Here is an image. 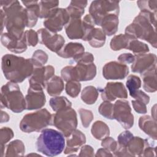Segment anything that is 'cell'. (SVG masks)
Returning a JSON list of instances; mask_svg holds the SVG:
<instances>
[{"label": "cell", "mask_w": 157, "mask_h": 157, "mask_svg": "<svg viewBox=\"0 0 157 157\" xmlns=\"http://www.w3.org/2000/svg\"><path fill=\"white\" fill-rule=\"evenodd\" d=\"M156 14L140 11L133 21L126 26L125 33L132 39H140L147 41L154 48H156L157 37L156 31Z\"/></svg>", "instance_id": "6da1fadb"}, {"label": "cell", "mask_w": 157, "mask_h": 157, "mask_svg": "<svg viewBox=\"0 0 157 157\" xmlns=\"http://www.w3.org/2000/svg\"><path fill=\"white\" fill-rule=\"evenodd\" d=\"M4 13V26L7 32L20 39L24 34L27 25L26 10L18 1H0Z\"/></svg>", "instance_id": "7a4b0ae2"}, {"label": "cell", "mask_w": 157, "mask_h": 157, "mask_svg": "<svg viewBox=\"0 0 157 157\" xmlns=\"http://www.w3.org/2000/svg\"><path fill=\"white\" fill-rule=\"evenodd\" d=\"M1 68L7 80L21 83L32 75L34 66L31 58L6 54L2 58Z\"/></svg>", "instance_id": "3957f363"}, {"label": "cell", "mask_w": 157, "mask_h": 157, "mask_svg": "<svg viewBox=\"0 0 157 157\" xmlns=\"http://www.w3.org/2000/svg\"><path fill=\"white\" fill-rule=\"evenodd\" d=\"M37 150L48 156L59 155L65 147L64 136L56 130L44 129L36 143Z\"/></svg>", "instance_id": "277c9868"}, {"label": "cell", "mask_w": 157, "mask_h": 157, "mask_svg": "<svg viewBox=\"0 0 157 157\" xmlns=\"http://www.w3.org/2000/svg\"><path fill=\"white\" fill-rule=\"evenodd\" d=\"M1 107H6L15 113L26 109L25 98L17 83L8 82L1 89Z\"/></svg>", "instance_id": "5b68a950"}, {"label": "cell", "mask_w": 157, "mask_h": 157, "mask_svg": "<svg viewBox=\"0 0 157 157\" xmlns=\"http://www.w3.org/2000/svg\"><path fill=\"white\" fill-rule=\"evenodd\" d=\"M52 115L46 109L26 114L20 123V129L27 133L38 132L52 125Z\"/></svg>", "instance_id": "8992f818"}, {"label": "cell", "mask_w": 157, "mask_h": 157, "mask_svg": "<svg viewBox=\"0 0 157 157\" xmlns=\"http://www.w3.org/2000/svg\"><path fill=\"white\" fill-rule=\"evenodd\" d=\"M96 75V66L92 63H77L75 66H67L61 71L63 80L66 82L70 80L78 82L93 80Z\"/></svg>", "instance_id": "52a82bcc"}, {"label": "cell", "mask_w": 157, "mask_h": 157, "mask_svg": "<svg viewBox=\"0 0 157 157\" xmlns=\"http://www.w3.org/2000/svg\"><path fill=\"white\" fill-rule=\"evenodd\" d=\"M77 113L72 108L56 112L52 115V125L55 126L67 137L77 128Z\"/></svg>", "instance_id": "ba28073f"}, {"label": "cell", "mask_w": 157, "mask_h": 157, "mask_svg": "<svg viewBox=\"0 0 157 157\" xmlns=\"http://www.w3.org/2000/svg\"><path fill=\"white\" fill-rule=\"evenodd\" d=\"M118 1H93L89 8V14L95 25L100 26L102 18L109 14L118 15L120 12Z\"/></svg>", "instance_id": "9c48e42d"}, {"label": "cell", "mask_w": 157, "mask_h": 157, "mask_svg": "<svg viewBox=\"0 0 157 157\" xmlns=\"http://www.w3.org/2000/svg\"><path fill=\"white\" fill-rule=\"evenodd\" d=\"M113 119L118 121L124 129H129L134 124V115L128 101L120 99L113 104Z\"/></svg>", "instance_id": "30bf717a"}, {"label": "cell", "mask_w": 157, "mask_h": 157, "mask_svg": "<svg viewBox=\"0 0 157 157\" xmlns=\"http://www.w3.org/2000/svg\"><path fill=\"white\" fill-rule=\"evenodd\" d=\"M55 68L51 65L34 67L32 75L29 77V87L36 90H43L47 82L54 76Z\"/></svg>", "instance_id": "8fae6325"}, {"label": "cell", "mask_w": 157, "mask_h": 157, "mask_svg": "<svg viewBox=\"0 0 157 157\" xmlns=\"http://www.w3.org/2000/svg\"><path fill=\"white\" fill-rule=\"evenodd\" d=\"M70 19L66 9L58 7L48 18L44 21V25L49 31L57 33L63 29Z\"/></svg>", "instance_id": "7c38bea8"}, {"label": "cell", "mask_w": 157, "mask_h": 157, "mask_svg": "<svg viewBox=\"0 0 157 157\" xmlns=\"http://www.w3.org/2000/svg\"><path fill=\"white\" fill-rule=\"evenodd\" d=\"M39 42L45 45L52 52L58 53L64 45V37L57 33H53L45 28H40L37 31Z\"/></svg>", "instance_id": "4fadbf2b"}, {"label": "cell", "mask_w": 157, "mask_h": 157, "mask_svg": "<svg viewBox=\"0 0 157 157\" xmlns=\"http://www.w3.org/2000/svg\"><path fill=\"white\" fill-rule=\"evenodd\" d=\"M99 90L104 101L111 102L117 98L125 99L128 97L127 90L121 82H108L104 88Z\"/></svg>", "instance_id": "5bb4252c"}, {"label": "cell", "mask_w": 157, "mask_h": 157, "mask_svg": "<svg viewBox=\"0 0 157 157\" xmlns=\"http://www.w3.org/2000/svg\"><path fill=\"white\" fill-rule=\"evenodd\" d=\"M128 74V66L117 61L107 63L102 68V75L107 80L123 79Z\"/></svg>", "instance_id": "9a60e30c"}, {"label": "cell", "mask_w": 157, "mask_h": 157, "mask_svg": "<svg viewBox=\"0 0 157 157\" xmlns=\"http://www.w3.org/2000/svg\"><path fill=\"white\" fill-rule=\"evenodd\" d=\"M131 66L133 72L142 74L156 66V56L154 53H142L134 55V60Z\"/></svg>", "instance_id": "2e32d148"}, {"label": "cell", "mask_w": 157, "mask_h": 157, "mask_svg": "<svg viewBox=\"0 0 157 157\" xmlns=\"http://www.w3.org/2000/svg\"><path fill=\"white\" fill-rule=\"evenodd\" d=\"M1 42L4 47L13 53H23L27 49L28 45L24 34L21 38L18 39L7 32L1 34Z\"/></svg>", "instance_id": "e0dca14e"}, {"label": "cell", "mask_w": 157, "mask_h": 157, "mask_svg": "<svg viewBox=\"0 0 157 157\" xmlns=\"http://www.w3.org/2000/svg\"><path fill=\"white\" fill-rule=\"evenodd\" d=\"M25 101L26 109L31 110L44 107L45 104L46 98L43 90H36L29 87Z\"/></svg>", "instance_id": "ac0fdd59"}, {"label": "cell", "mask_w": 157, "mask_h": 157, "mask_svg": "<svg viewBox=\"0 0 157 157\" xmlns=\"http://www.w3.org/2000/svg\"><path fill=\"white\" fill-rule=\"evenodd\" d=\"M66 138V146L64 150V153L66 155L76 153L86 143L85 135L77 129Z\"/></svg>", "instance_id": "d6986e66"}, {"label": "cell", "mask_w": 157, "mask_h": 157, "mask_svg": "<svg viewBox=\"0 0 157 157\" xmlns=\"http://www.w3.org/2000/svg\"><path fill=\"white\" fill-rule=\"evenodd\" d=\"M67 36L70 39H82L84 29L81 18H71L64 26Z\"/></svg>", "instance_id": "ffe728a7"}, {"label": "cell", "mask_w": 157, "mask_h": 157, "mask_svg": "<svg viewBox=\"0 0 157 157\" xmlns=\"http://www.w3.org/2000/svg\"><path fill=\"white\" fill-rule=\"evenodd\" d=\"M21 2L26 7L27 15L26 27L34 26L39 18V6L38 1H22Z\"/></svg>", "instance_id": "44dd1931"}, {"label": "cell", "mask_w": 157, "mask_h": 157, "mask_svg": "<svg viewBox=\"0 0 157 157\" xmlns=\"http://www.w3.org/2000/svg\"><path fill=\"white\" fill-rule=\"evenodd\" d=\"M83 52H85V48L82 44L78 42H69L65 44L56 53L59 56L64 58H74Z\"/></svg>", "instance_id": "7402d4cb"}, {"label": "cell", "mask_w": 157, "mask_h": 157, "mask_svg": "<svg viewBox=\"0 0 157 157\" xmlns=\"http://www.w3.org/2000/svg\"><path fill=\"white\" fill-rule=\"evenodd\" d=\"M143 81V88L149 93L155 92L156 86V66L141 74Z\"/></svg>", "instance_id": "603a6c76"}, {"label": "cell", "mask_w": 157, "mask_h": 157, "mask_svg": "<svg viewBox=\"0 0 157 157\" xmlns=\"http://www.w3.org/2000/svg\"><path fill=\"white\" fill-rule=\"evenodd\" d=\"M118 15L109 14L102 18L100 26L105 36H110L117 33L118 28Z\"/></svg>", "instance_id": "cb8c5ba5"}, {"label": "cell", "mask_w": 157, "mask_h": 157, "mask_svg": "<svg viewBox=\"0 0 157 157\" xmlns=\"http://www.w3.org/2000/svg\"><path fill=\"white\" fill-rule=\"evenodd\" d=\"M139 126L146 134L154 140L156 139V122L149 115H144L139 120Z\"/></svg>", "instance_id": "d4e9b609"}, {"label": "cell", "mask_w": 157, "mask_h": 157, "mask_svg": "<svg viewBox=\"0 0 157 157\" xmlns=\"http://www.w3.org/2000/svg\"><path fill=\"white\" fill-rule=\"evenodd\" d=\"M148 143V139H143L140 137L133 136L127 144L126 148L131 156H140L145 147Z\"/></svg>", "instance_id": "484cf974"}, {"label": "cell", "mask_w": 157, "mask_h": 157, "mask_svg": "<svg viewBox=\"0 0 157 157\" xmlns=\"http://www.w3.org/2000/svg\"><path fill=\"white\" fill-rule=\"evenodd\" d=\"M46 90L48 94L51 96H57L63 91L64 85L61 77L54 75L46 84Z\"/></svg>", "instance_id": "4316f807"}, {"label": "cell", "mask_w": 157, "mask_h": 157, "mask_svg": "<svg viewBox=\"0 0 157 157\" xmlns=\"http://www.w3.org/2000/svg\"><path fill=\"white\" fill-rule=\"evenodd\" d=\"M105 34L101 28H94L88 36L86 41L94 48H99L105 44Z\"/></svg>", "instance_id": "83f0119b"}, {"label": "cell", "mask_w": 157, "mask_h": 157, "mask_svg": "<svg viewBox=\"0 0 157 157\" xmlns=\"http://www.w3.org/2000/svg\"><path fill=\"white\" fill-rule=\"evenodd\" d=\"M86 1H72L66 8L71 18H81L87 5Z\"/></svg>", "instance_id": "f1b7e54d"}, {"label": "cell", "mask_w": 157, "mask_h": 157, "mask_svg": "<svg viewBox=\"0 0 157 157\" xmlns=\"http://www.w3.org/2000/svg\"><path fill=\"white\" fill-rule=\"evenodd\" d=\"M5 156H21L25 152V147L23 142L18 139L10 142L6 147Z\"/></svg>", "instance_id": "f546056e"}, {"label": "cell", "mask_w": 157, "mask_h": 157, "mask_svg": "<svg viewBox=\"0 0 157 157\" xmlns=\"http://www.w3.org/2000/svg\"><path fill=\"white\" fill-rule=\"evenodd\" d=\"M58 1H40L39 6V18H48L58 8Z\"/></svg>", "instance_id": "4dcf8cb0"}, {"label": "cell", "mask_w": 157, "mask_h": 157, "mask_svg": "<svg viewBox=\"0 0 157 157\" xmlns=\"http://www.w3.org/2000/svg\"><path fill=\"white\" fill-rule=\"evenodd\" d=\"M91 132L95 139L102 140L109 136L110 129L107 124L101 120H98L95 121L92 125Z\"/></svg>", "instance_id": "1f68e13d"}, {"label": "cell", "mask_w": 157, "mask_h": 157, "mask_svg": "<svg viewBox=\"0 0 157 157\" xmlns=\"http://www.w3.org/2000/svg\"><path fill=\"white\" fill-rule=\"evenodd\" d=\"M133 39L126 34H120L115 36L110 40V47L112 50L117 51L127 48L129 41Z\"/></svg>", "instance_id": "d6a6232c"}, {"label": "cell", "mask_w": 157, "mask_h": 157, "mask_svg": "<svg viewBox=\"0 0 157 157\" xmlns=\"http://www.w3.org/2000/svg\"><path fill=\"white\" fill-rule=\"evenodd\" d=\"M98 90L93 86H85L82 91L81 99L86 104H93L98 98Z\"/></svg>", "instance_id": "836d02e7"}, {"label": "cell", "mask_w": 157, "mask_h": 157, "mask_svg": "<svg viewBox=\"0 0 157 157\" xmlns=\"http://www.w3.org/2000/svg\"><path fill=\"white\" fill-rule=\"evenodd\" d=\"M49 104L52 110L56 112L71 108L72 106L71 102L64 96H54L50 99Z\"/></svg>", "instance_id": "e575fe53"}, {"label": "cell", "mask_w": 157, "mask_h": 157, "mask_svg": "<svg viewBox=\"0 0 157 157\" xmlns=\"http://www.w3.org/2000/svg\"><path fill=\"white\" fill-rule=\"evenodd\" d=\"M126 49L132 51L136 55L147 53L149 52V47L146 44L136 39H131L129 41Z\"/></svg>", "instance_id": "d590c367"}, {"label": "cell", "mask_w": 157, "mask_h": 157, "mask_svg": "<svg viewBox=\"0 0 157 157\" xmlns=\"http://www.w3.org/2000/svg\"><path fill=\"white\" fill-rule=\"evenodd\" d=\"M14 136L13 131L8 127H3L1 129L0 137H1V157L4 156L5 152V145L10 141Z\"/></svg>", "instance_id": "8d00e7d4"}, {"label": "cell", "mask_w": 157, "mask_h": 157, "mask_svg": "<svg viewBox=\"0 0 157 157\" xmlns=\"http://www.w3.org/2000/svg\"><path fill=\"white\" fill-rule=\"evenodd\" d=\"M47 54L42 50H36L32 56L31 61L34 67L43 66L48 61Z\"/></svg>", "instance_id": "74e56055"}, {"label": "cell", "mask_w": 157, "mask_h": 157, "mask_svg": "<svg viewBox=\"0 0 157 157\" xmlns=\"http://www.w3.org/2000/svg\"><path fill=\"white\" fill-rule=\"evenodd\" d=\"M65 90L67 95L74 98H76L81 90V84L76 80L68 81L66 84Z\"/></svg>", "instance_id": "f35d334b"}, {"label": "cell", "mask_w": 157, "mask_h": 157, "mask_svg": "<svg viewBox=\"0 0 157 157\" xmlns=\"http://www.w3.org/2000/svg\"><path fill=\"white\" fill-rule=\"evenodd\" d=\"M137 4L140 11L149 12L156 14L157 11V1H138Z\"/></svg>", "instance_id": "ab89813d"}, {"label": "cell", "mask_w": 157, "mask_h": 157, "mask_svg": "<svg viewBox=\"0 0 157 157\" xmlns=\"http://www.w3.org/2000/svg\"><path fill=\"white\" fill-rule=\"evenodd\" d=\"M99 113L104 117L113 120V104L109 101H104L99 105L98 109Z\"/></svg>", "instance_id": "60d3db41"}, {"label": "cell", "mask_w": 157, "mask_h": 157, "mask_svg": "<svg viewBox=\"0 0 157 157\" xmlns=\"http://www.w3.org/2000/svg\"><path fill=\"white\" fill-rule=\"evenodd\" d=\"M141 80L140 78L135 75H130L128 77L126 85L129 90V94L139 90L141 86Z\"/></svg>", "instance_id": "b9f144b4"}, {"label": "cell", "mask_w": 157, "mask_h": 157, "mask_svg": "<svg viewBox=\"0 0 157 157\" xmlns=\"http://www.w3.org/2000/svg\"><path fill=\"white\" fill-rule=\"evenodd\" d=\"M78 113L80 117L82 126L85 128H88L93 120V114L92 112L90 110L80 108L78 110Z\"/></svg>", "instance_id": "7bdbcfd3"}, {"label": "cell", "mask_w": 157, "mask_h": 157, "mask_svg": "<svg viewBox=\"0 0 157 157\" xmlns=\"http://www.w3.org/2000/svg\"><path fill=\"white\" fill-rule=\"evenodd\" d=\"M24 36L27 45L35 47L39 42L38 34L33 29L25 31L24 33Z\"/></svg>", "instance_id": "ee69618b"}, {"label": "cell", "mask_w": 157, "mask_h": 157, "mask_svg": "<svg viewBox=\"0 0 157 157\" xmlns=\"http://www.w3.org/2000/svg\"><path fill=\"white\" fill-rule=\"evenodd\" d=\"M77 63H92L94 61V56L92 53L83 52L73 58Z\"/></svg>", "instance_id": "f6af8a7d"}, {"label": "cell", "mask_w": 157, "mask_h": 157, "mask_svg": "<svg viewBox=\"0 0 157 157\" xmlns=\"http://www.w3.org/2000/svg\"><path fill=\"white\" fill-rule=\"evenodd\" d=\"M101 145L110 152H113L118 146V143L113 138L107 136L102 140Z\"/></svg>", "instance_id": "bcb514c9"}, {"label": "cell", "mask_w": 157, "mask_h": 157, "mask_svg": "<svg viewBox=\"0 0 157 157\" xmlns=\"http://www.w3.org/2000/svg\"><path fill=\"white\" fill-rule=\"evenodd\" d=\"M133 136V134L129 131H124L122 132L117 137L118 144L119 145L126 147L127 144Z\"/></svg>", "instance_id": "7dc6e473"}, {"label": "cell", "mask_w": 157, "mask_h": 157, "mask_svg": "<svg viewBox=\"0 0 157 157\" xmlns=\"http://www.w3.org/2000/svg\"><path fill=\"white\" fill-rule=\"evenodd\" d=\"M130 96L132 98H134L136 100L144 102V104H145L146 105L148 104L150 102L149 96L147 95V94H145L144 91H142V90H140L139 89L137 90L132 93L130 94Z\"/></svg>", "instance_id": "c3c4849f"}, {"label": "cell", "mask_w": 157, "mask_h": 157, "mask_svg": "<svg viewBox=\"0 0 157 157\" xmlns=\"http://www.w3.org/2000/svg\"><path fill=\"white\" fill-rule=\"evenodd\" d=\"M132 104L134 110L137 113L142 114H145L147 113V110L146 104L144 102L138 100H133L132 101Z\"/></svg>", "instance_id": "681fc988"}, {"label": "cell", "mask_w": 157, "mask_h": 157, "mask_svg": "<svg viewBox=\"0 0 157 157\" xmlns=\"http://www.w3.org/2000/svg\"><path fill=\"white\" fill-rule=\"evenodd\" d=\"M117 59L119 63L126 65V64H131L133 63L134 60V55L130 53H124L118 56Z\"/></svg>", "instance_id": "f907efd6"}, {"label": "cell", "mask_w": 157, "mask_h": 157, "mask_svg": "<svg viewBox=\"0 0 157 157\" xmlns=\"http://www.w3.org/2000/svg\"><path fill=\"white\" fill-rule=\"evenodd\" d=\"M79 156H93L94 155V149L91 146L88 145H82L80 148Z\"/></svg>", "instance_id": "816d5d0a"}, {"label": "cell", "mask_w": 157, "mask_h": 157, "mask_svg": "<svg viewBox=\"0 0 157 157\" xmlns=\"http://www.w3.org/2000/svg\"><path fill=\"white\" fill-rule=\"evenodd\" d=\"M113 154L116 156H132L128 152L126 147L119 145L118 144L116 150L113 151Z\"/></svg>", "instance_id": "f5cc1de1"}, {"label": "cell", "mask_w": 157, "mask_h": 157, "mask_svg": "<svg viewBox=\"0 0 157 157\" xmlns=\"http://www.w3.org/2000/svg\"><path fill=\"white\" fill-rule=\"evenodd\" d=\"M155 147L148 143L145 147L140 156H155Z\"/></svg>", "instance_id": "db71d44e"}, {"label": "cell", "mask_w": 157, "mask_h": 157, "mask_svg": "<svg viewBox=\"0 0 157 157\" xmlns=\"http://www.w3.org/2000/svg\"><path fill=\"white\" fill-rule=\"evenodd\" d=\"M113 155L111 153L110 151L107 150L105 148H99L95 156H112Z\"/></svg>", "instance_id": "11a10c76"}, {"label": "cell", "mask_w": 157, "mask_h": 157, "mask_svg": "<svg viewBox=\"0 0 157 157\" xmlns=\"http://www.w3.org/2000/svg\"><path fill=\"white\" fill-rule=\"evenodd\" d=\"M9 120V115L6 112L2 110L1 112V123H6Z\"/></svg>", "instance_id": "9f6ffc18"}]
</instances>
